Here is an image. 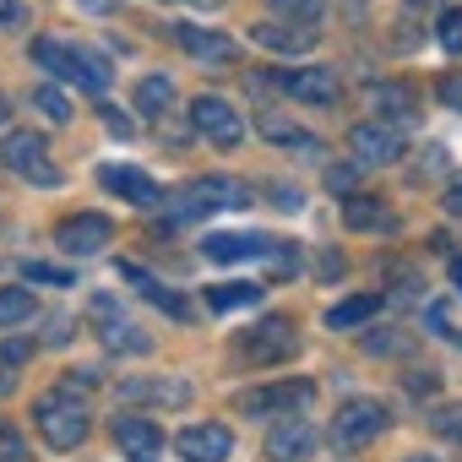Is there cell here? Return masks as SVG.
Here are the masks:
<instances>
[{"label": "cell", "instance_id": "16", "mask_svg": "<svg viewBox=\"0 0 462 462\" xmlns=\"http://www.w3.org/2000/svg\"><path fill=\"white\" fill-rule=\"evenodd\" d=\"M98 185L109 190V196H120V201H131V207H158L163 201V190L142 174V169H120V163H109V169H98Z\"/></svg>", "mask_w": 462, "mask_h": 462}, {"label": "cell", "instance_id": "41", "mask_svg": "<svg viewBox=\"0 0 462 462\" xmlns=\"http://www.w3.org/2000/svg\"><path fill=\"white\" fill-rule=\"evenodd\" d=\"M23 23H28V12L17 0H0V28H23Z\"/></svg>", "mask_w": 462, "mask_h": 462}, {"label": "cell", "instance_id": "45", "mask_svg": "<svg viewBox=\"0 0 462 462\" xmlns=\"http://www.w3.org/2000/svg\"><path fill=\"white\" fill-rule=\"evenodd\" d=\"M402 462H440V457H424V451H413V457H402Z\"/></svg>", "mask_w": 462, "mask_h": 462}, {"label": "cell", "instance_id": "24", "mask_svg": "<svg viewBox=\"0 0 462 462\" xmlns=\"http://www.w3.org/2000/svg\"><path fill=\"white\" fill-rule=\"evenodd\" d=\"M120 278H125V283H136V289H142V300H152V305H163L169 316H185V305H180V294H169V289H163V283H158L152 273H142L136 262H120Z\"/></svg>", "mask_w": 462, "mask_h": 462}, {"label": "cell", "instance_id": "20", "mask_svg": "<svg viewBox=\"0 0 462 462\" xmlns=\"http://www.w3.org/2000/svg\"><path fill=\"white\" fill-rule=\"evenodd\" d=\"M256 131H262L267 142L289 147V152H310V158H321V152H327V147H321L305 125H294V120H283V115H262V120H256Z\"/></svg>", "mask_w": 462, "mask_h": 462}, {"label": "cell", "instance_id": "6", "mask_svg": "<svg viewBox=\"0 0 462 462\" xmlns=\"http://www.w3.org/2000/svg\"><path fill=\"white\" fill-rule=\"evenodd\" d=\"M240 354H245L256 370L283 365V359H294V354H300V332H294V321H289V316H267V321H256V327H251V337L240 343Z\"/></svg>", "mask_w": 462, "mask_h": 462}, {"label": "cell", "instance_id": "43", "mask_svg": "<svg viewBox=\"0 0 462 462\" xmlns=\"http://www.w3.org/2000/svg\"><path fill=\"white\" fill-rule=\"evenodd\" d=\"M451 289H457V300H462V256H451Z\"/></svg>", "mask_w": 462, "mask_h": 462}, {"label": "cell", "instance_id": "1", "mask_svg": "<svg viewBox=\"0 0 462 462\" xmlns=\"http://www.w3.org/2000/svg\"><path fill=\"white\" fill-rule=\"evenodd\" d=\"M33 66L50 71L55 82L77 88V93H104V88H109V66H104L93 50L60 44V39H39V44H33Z\"/></svg>", "mask_w": 462, "mask_h": 462}, {"label": "cell", "instance_id": "4", "mask_svg": "<svg viewBox=\"0 0 462 462\" xmlns=\"http://www.w3.org/2000/svg\"><path fill=\"white\" fill-rule=\"evenodd\" d=\"M381 435H386V408L375 397H348L337 408V419H332V446L337 451H359V446H370Z\"/></svg>", "mask_w": 462, "mask_h": 462}, {"label": "cell", "instance_id": "14", "mask_svg": "<svg viewBox=\"0 0 462 462\" xmlns=\"http://www.w3.org/2000/svg\"><path fill=\"white\" fill-rule=\"evenodd\" d=\"M273 251H278L273 235H207L201 240L207 262H267Z\"/></svg>", "mask_w": 462, "mask_h": 462}, {"label": "cell", "instance_id": "28", "mask_svg": "<svg viewBox=\"0 0 462 462\" xmlns=\"http://www.w3.org/2000/svg\"><path fill=\"white\" fill-rule=\"evenodd\" d=\"M104 343H109L115 354H120V348H125V354H147V348H152V337H147L142 327H125V321H109V327H104Z\"/></svg>", "mask_w": 462, "mask_h": 462}, {"label": "cell", "instance_id": "29", "mask_svg": "<svg viewBox=\"0 0 462 462\" xmlns=\"http://www.w3.org/2000/svg\"><path fill=\"white\" fill-rule=\"evenodd\" d=\"M33 109H39L50 125H66V120H71V104H66V93H60V88H50V82H44V88H33Z\"/></svg>", "mask_w": 462, "mask_h": 462}, {"label": "cell", "instance_id": "37", "mask_svg": "<svg viewBox=\"0 0 462 462\" xmlns=\"http://www.w3.org/2000/svg\"><path fill=\"white\" fill-rule=\"evenodd\" d=\"M267 196H273V207H283V212H300V207H305V196H300L294 185H283V180H273Z\"/></svg>", "mask_w": 462, "mask_h": 462}, {"label": "cell", "instance_id": "42", "mask_svg": "<svg viewBox=\"0 0 462 462\" xmlns=\"http://www.w3.org/2000/svg\"><path fill=\"white\" fill-rule=\"evenodd\" d=\"M408 392H424V397H430V392H435V375H430V370H424V375L413 370V375H408Z\"/></svg>", "mask_w": 462, "mask_h": 462}, {"label": "cell", "instance_id": "10", "mask_svg": "<svg viewBox=\"0 0 462 462\" xmlns=\"http://www.w3.org/2000/svg\"><path fill=\"white\" fill-rule=\"evenodd\" d=\"M109 240H115V223L104 212H77V217H60V228H55V245L66 256H98Z\"/></svg>", "mask_w": 462, "mask_h": 462}, {"label": "cell", "instance_id": "38", "mask_svg": "<svg viewBox=\"0 0 462 462\" xmlns=\"http://www.w3.org/2000/svg\"><path fill=\"white\" fill-rule=\"evenodd\" d=\"M435 93H440V104H446V109H457V115H462V71H446Z\"/></svg>", "mask_w": 462, "mask_h": 462}, {"label": "cell", "instance_id": "39", "mask_svg": "<svg viewBox=\"0 0 462 462\" xmlns=\"http://www.w3.org/2000/svg\"><path fill=\"white\" fill-rule=\"evenodd\" d=\"M104 131H109V136H120V142H131V136H136V125H131L120 109H104Z\"/></svg>", "mask_w": 462, "mask_h": 462}, {"label": "cell", "instance_id": "5", "mask_svg": "<svg viewBox=\"0 0 462 462\" xmlns=\"http://www.w3.org/2000/svg\"><path fill=\"white\" fill-rule=\"evenodd\" d=\"M0 163H6L17 180H33V185H60V169L50 163V142L39 131H12L0 142Z\"/></svg>", "mask_w": 462, "mask_h": 462}, {"label": "cell", "instance_id": "23", "mask_svg": "<svg viewBox=\"0 0 462 462\" xmlns=\"http://www.w3.org/2000/svg\"><path fill=\"white\" fill-rule=\"evenodd\" d=\"M343 223H348V228H397V217H392L375 196H348V201H343Z\"/></svg>", "mask_w": 462, "mask_h": 462}, {"label": "cell", "instance_id": "9", "mask_svg": "<svg viewBox=\"0 0 462 462\" xmlns=\"http://www.w3.org/2000/svg\"><path fill=\"white\" fill-rule=\"evenodd\" d=\"M190 125L212 142V147H240L245 142V120L235 115V104H228V98H196L190 104Z\"/></svg>", "mask_w": 462, "mask_h": 462}, {"label": "cell", "instance_id": "40", "mask_svg": "<svg viewBox=\"0 0 462 462\" xmlns=\"http://www.w3.org/2000/svg\"><path fill=\"white\" fill-rule=\"evenodd\" d=\"M440 207H446V217H457V223H462V174H457V180L446 185V196H440Z\"/></svg>", "mask_w": 462, "mask_h": 462}, {"label": "cell", "instance_id": "2", "mask_svg": "<svg viewBox=\"0 0 462 462\" xmlns=\"http://www.w3.org/2000/svg\"><path fill=\"white\" fill-rule=\"evenodd\" d=\"M33 430H39L55 451L82 446V440H88V408H82V397H77V392H66V386L44 392V397L33 402Z\"/></svg>", "mask_w": 462, "mask_h": 462}, {"label": "cell", "instance_id": "12", "mask_svg": "<svg viewBox=\"0 0 462 462\" xmlns=\"http://www.w3.org/2000/svg\"><path fill=\"white\" fill-rule=\"evenodd\" d=\"M109 435H115V446H120L125 462H158V457H163V430H158L152 419L120 413V419L109 424Z\"/></svg>", "mask_w": 462, "mask_h": 462}, {"label": "cell", "instance_id": "33", "mask_svg": "<svg viewBox=\"0 0 462 462\" xmlns=\"http://www.w3.org/2000/svg\"><path fill=\"white\" fill-rule=\"evenodd\" d=\"M0 462H28V440L12 424H0Z\"/></svg>", "mask_w": 462, "mask_h": 462}, {"label": "cell", "instance_id": "7", "mask_svg": "<svg viewBox=\"0 0 462 462\" xmlns=\"http://www.w3.org/2000/svg\"><path fill=\"white\" fill-rule=\"evenodd\" d=\"M310 397H316V381L300 375V381H278V386H251V392L235 397V408L251 413V419H262V413H289V419H294Z\"/></svg>", "mask_w": 462, "mask_h": 462}, {"label": "cell", "instance_id": "3", "mask_svg": "<svg viewBox=\"0 0 462 462\" xmlns=\"http://www.w3.org/2000/svg\"><path fill=\"white\" fill-rule=\"evenodd\" d=\"M251 185L245 180H228V174H207V180H190L185 190H174L169 212L185 223V217H201V212H223V207H251Z\"/></svg>", "mask_w": 462, "mask_h": 462}, {"label": "cell", "instance_id": "8", "mask_svg": "<svg viewBox=\"0 0 462 462\" xmlns=\"http://www.w3.org/2000/svg\"><path fill=\"white\" fill-rule=\"evenodd\" d=\"M402 147H408L402 131L386 125V120H365V125H354V136H348V152H354L359 169H386V163L402 158Z\"/></svg>", "mask_w": 462, "mask_h": 462}, {"label": "cell", "instance_id": "34", "mask_svg": "<svg viewBox=\"0 0 462 462\" xmlns=\"http://www.w3.org/2000/svg\"><path fill=\"white\" fill-rule=\"evenodd\" d=\"M354 174H359V163H332L327 169V190L332 196H354Z\"/></svg>", "mask_w": 462, "mask_h": 462}, {"label": "cell", "instance_id": "46", "mask_svg": "<svg viewBox=\"0 0 462 462\" xmlns=\"http://www.w3.org/2000/svg\"><path fill=\"white\" fill-rule=\"evenodd\" d=\"M6 120H12V104H6V98H0V125H6Z\"/></svg>", "mask_w": 462, "mask_h": 462}, {"label": "cell", "instance_id": "19", "mask_svg": "<svg viewBox=\"0 0 462 462\" xmlns=\"http://www.w3.org/2000/svg\"><path fill=\"white\" fill-rule=\"evenodd\" d=\"M251 39L273 55H305V50H316L321 33L305 28V23H262V28H251Z\"/></svg>", "mask_w": 462, "mask_h": 462}, {"label": "cell", "instance_id": "30", "mask_svg": "<svg viewBox=\"0 0 462 462\" xmlns=\"http://www.w3.org/2000/svg\"><path fill=\"white\" fill-rule=\"evenodd\" d=\"M267 6H273L283 23H305V28L321 23V0H267Z\"/></svg>", "mask_w": 462, "mask_h": 462}, {"label": "cell", "instance_id": "26", "mask_svg": "<svg viewBox=\"0 0 462 462\" xmlns=\"http://www.w3.org/2000/svg\"><path fill=\"white\" fill-rule=\"evenodd\" d=\"M169 98H174L169 77H142V82H136V115H163Z\"/></svg>", "mask_w": 462, "mask_h": 462}, {"label": "cell", "instance_id": "15", "mask_svg": "<svg viewBox=\"0 0 462 462\" xmlns=\"http://www.w3.org/2000/svg\"><path fill=\"white\" fill-rule=\"evenodd\" d=\"M174 39H180V50L190 55V60H201V66H235V39H223V33H212V28H196V23H180L174 28Z\"/></svg>", "mask_w": 462, "mask_h": 462}, {"label": "cell", "instance_id": "35", "mask_svg": "<svg viewBox=\"0 0 462 462\" xmlns=\"http://www.w3.org/2000/svg\"><path fill=\"white\" fill-rule=\"evenodd\" d=\"M23 278H28V283H50V289H66V283H71V273L44 267V262H28V267H23Z\"/></svg>", "mask_w": 462, "mask_h": 462}, {"label": "cell", "instance_id": "27", "mask_svg": "<svg viewBox=\"0 0 462 462\" xmlns=\"http://www.w3.org/2000/svg\"><path fill=\"white\" fill-rule=\"evenodd\" d=\"M256 300H262L256 283H217V289H207L212 310H240V305H256Z\"/></svg>", "mask_w": 462, "mask_h": 462}, {"label": "cell", "instance_id": "44", "mask_svg": "<svg viewBox=\"0 0 462 462\" xmlns=\"http://www.w3.org/2000/svg\"><path fill=\"white\" fill-rule=\"evenodd\" d=\"M190 6H207L212 12V6H228V0H190Z\"/></svg>", "mask_w": 462, "mask_h": 462}, {"label": "cell", "instance_id": "32", "mask_svg": "<svg viewBox=\"0 0 462 462\" xmlns=\"http://www.w3.org/2000/svg\"><path fill=\"white\" fill-rule=\"evenodd\" d=\"M430 424H435V435H446V440H457V446H462V408H435V413H430Z\"/></svg>", "mask_w": 462, "mask_h": 462}, {"label": "cell", "instance_id": "31", "mask_svg": "<svg viewBox=\"0 0 462 462\" xmlns=\"http://www.w3.org/2000/svg\"><path fill=\"white\" fill-rule=\"evenodd\" d=\"M435 39H440V50H446V55H462V6H446V12H440Z\"/></svg>", "mask_w": 462, "mask_h": 462}, {"label": "cell", "instance_id": "47", "mask_svg": "<svg viewBox=\"0 0 462 462\" xmlns=\"http://www.w3.org/2000/svg\"><path fill=\"white\" fill-rule=\"evenodd\" d=\"M408 6H424V0H408Z\"/></svg>", "mask_w": 462, "mask_h": 462}, {"label": "cell", "instance_id": "18", "mask_svg": "<svg viewBox=\"0 0 462 462\" xmlns=\"http://www.w3.org/2000/svg\"><path fill=\"white\" fill-rule=\"evenodd\" d=\"M180 457L185 462H223L228 451H235V435H228L223 424H190V430H180Z\"/></svg>", "mask_w": 462, "mask_h": 462}, {"label": "cell", "instance_id": "21", "mask_svg": "<svg viewBox=\"0 0 462 462\" xmlns=\"http://www.w3.org/2000/svg\"><path fill=\"white\" fill-rule=\"evenodd\" d=\"M370 109H375V120L402 125V120H413V93L397 88V82H375V88H370Z\"/></svg>", "mask_w": 462, "mask_h": 462}, {"label": "cell", "instance_id": "13", "mask_svg": "<svg viewBox=\"0 0 462 462\" xmlns=\"http://www.w3.org/2000/svg\"><path fill=\"white\" fill-rule=\"evenodd\" d=\"M120 402L185 408L190 402V381H180V375H131V381H120Z\"/></svg>", "mask_w": 462, "mask_h": 462}, {"label": "cell", "instance_id": "22", "mask_svg": "<svg viewBox=\"0 0 462 462\" xmlns=\"http://www.w3.org/2000/svg\"><path fill=\"white\" fill-rule=\"evenodd\" d=\"M375 310H381V294H354V300H337V305L327 310V327H332V332H354V327H365Z\"/></svg>", "mask_w": 462, "mask_h": 462}, {"label": "cell", "instance_id": "17", "mask_svg": "<svg viewBox=\"0 0 462 462\" xmlns=\"http://www.w3.org/2000/svg\"><path fill=\"white\" fill-rule=\"evenodd\" d=\"M267 462H305L310 451H316V430H310V419H283V424H273V435H267Z\"/></svg>", "mask_w": 462, "mask_h": 462}, {"label": "cell", "instance_id": "36", "mask_svg": "<svg viewBox=\"0 0 462 462\" xmlns=\"http://www.w3.org/2000/svg\"><path fill=\"white\" fill-rule=\"evenodd\" d=\"M23 359H33V343L28 337H6V343H0V370H17Z\"/></svg>", "mask_w": 462, "mask_h": 462}, {"label": "cell", "instance_id": "11", "mask_svg": "<svg viewBox=\"0 0 462 462\" xmlns=\"http://www.w3.org/2000/svg\"><path fill=\"white\" fill-rule=\"evenodd\" d=\"M278 88H283L289 98H300V104H316V109L337 104V93H343V82H337V71H332V66H300V71H278Z\"/></svg>", "mask_w": 462, "mask_h": 462}, {"label": "cell", "instance_id": "25", "mask_svg": "<svg viewBox=\"0 0 462 462\" xmlns=\"http://www.w3.org/2000/svg\"><path fill=\"white\" fill-rule=\"evenodd\" d=\"M33 289H0V327H23L33 321Z\"/></svg>", "mask_w": 462, "mask_h": 462}]
</instances>
